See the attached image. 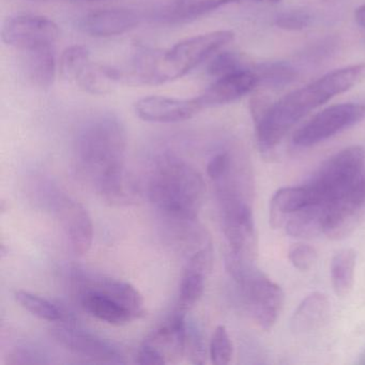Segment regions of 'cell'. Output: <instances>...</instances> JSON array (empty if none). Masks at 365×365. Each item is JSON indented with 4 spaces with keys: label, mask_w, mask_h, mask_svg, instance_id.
<instances>
[{
    "label": "cell",
    "mask_w": 365,
    "mask_h": 365,
    "mask_svg": "<svg viewBox=\"0 0 365 365\" xmlns=\"http://www.w3.org/2000/svg\"><path fill=\"white\" fill-rule=\"evenodd\" d=\"M125 125L112 113L91 117L78 130V165L106 202H118L129 193L133 179L125 168Z\"/></svg>",
    "instance_id": "6da1fadb"
},
{
    "label": "cell",
    "mask_w": 365,
    "mask_h": 365,
    "mask_svg": "<svg viewBox=\"0 0 365 365\" xmlns=\"http://www.w3.org/2000/svg\"><path fill=\"white\" fill-rule=\"evenodd\" d=\"M365 78V63L334 70L275 102L256 119L260 150H271L305 115L341 95Z\"/></svg>",
    "instance_id": "7a4b0ae2"
},
{
    "label": "cell",
    "mask_w": 365,
    "mask_h": 365,
    "mask_svg": "<svg viewBox=\"0 0 365 365\" xmlns=\"http://www.w3.org/2000/svg\"><path fill=\"white\" fill-rule=\"evenodd\" d=\"M234 38L232 31H217L187 38L166 51L140 48L136 51L128 73L130 81L160 85L178 80L215 56Z\"/></svg>",
    "instance_id": "3957f363"
},
{
    "label": "cell",
    "mask_w": 365,
    "mask_h": 365,
    "mask_svg": "<svg viewBox=\"0 0 365 365\" xmlns=\"http://www.w3.org/2000/svg\"><path fill=\"white\" fill-rule=\"evenodd\" d=\"M148 194L155 208L172 223L195 222L204 205L206 185L194 166L166 153L155 160Z\"/></svg>",
    "instance_id": "277c9868"
},
{
    "label": "cell",
    "mask_w": 365,
    "mask_h": 365,
    "mask_svg": "<svg viewBox=\"0 0 365 365\" xmlns=\"http://www.w3.org/2000/svg\"><path fill=\"white\" fill-rule=\"evenodd\" d=\"M72 288L81 307L89 315L114 326L135 319L145 307L140 292L128 282L76 269Z\"/></svg>",
    "instance_id": "5b68a950"
},
{
    "label": "cell",
    "mask_w": 365,
    "mask_h": 365,
    "mask_svg": "<svg viewBox=\"0 0 365 365\" xmlns=\"http://www.w3.org/2000/svg\"><path fill=\"white\" fill-rule=\"evenodd\" d=\"M228 252L225 267L236 284L241 301L251 317L264 330H270L283 309L284 292L254 264Z\"/></svg>",
    "instance_id": "8992f818"
},
{
    "label": "cell",
    "mask_w": 365,
    "mask_h": 365,
    "mask_svg": "<svg viewBox=\"0 0 365 365\" xmlns=\"http://www.w3.org/2000/svg\"><path fill=\"white\" fill-rule=\"evenodd\" d=\"M365 150L350 146L329 158L303 185L309 202L327 204L347 191L364 176Z\"/></svg>",
    "instance_id": "52a82bcc"
},
{
    "label": "cell",
    "mask_w": 365,
    "mask_h": 365,
    "mask_svg": "<svg viewBox=\"0 0 365 365\" xmlns=\"http://www.w3.org/2000/svg\"><path fill=\"white\" fill-rule=\"evenodd\" d=\"M222 228L230 253L255 262L258 251L257 232L251 202L228 200L219 202Z\"/></svg>",
    "instance_id": "ba28073f"
},
{
    "label": "cell",
    "mask_w": 365,
    "mask_h": 365,
    "mask_svg": "<svg viewBox=\"0 0 365 365\" xmlns=\"http://www.w3.org/2000/svg\"><path fill=\"white\" fill-rule=\"evenodd\" d=\"M365 117V106L356 103L336 104L322 110L294 134L296 146H315L339 132L352 127Z\"/></svg>",
    "instance_id": "9c48e42d"
},
{
    "label": "cell",
    "mask_w": 365,
    "mask_h": 365,
    "mask_svg": "<svg viewBox=\"0 0 365 365\" xmlns=\"http://www.w3.org/2000/svg\"><path fill=\"white\" fill-rule=\"evenodd\" d=\"M58 37L56 23L46 16L36 14H19L8 18L1 29L4 43L21 52L53 46Z\"/></svg>",
    "instance_id": "30bf717a"
},
{
    "label": "cell",
    "mask_w": 365,
    "mask_h": 365,
    "mask_svg": "<svg viewBox=\"0 0 365 365\" xmlns=\"http://www.w3.org/2000/svg\"><path fill=\"white\" fill-rule=\"evenodd\" d=\"M51 334L66 349L95 362L106 364L125 363L123 352L114 344L88 331L76 328L72 322H59L51 329Z\"/></svg>",
    "instance_id": "8fae6325"
},
{
    "label": "cell",
    "mask_w": 365,
    "mask_h": 365,
    "mask_svg": "<svg viewBox=\"0 0 365 365\" xmlns=\"http://www.w3.org/2000/svg\"><path fill=\"white\" fill-rule=\"evenodd\" d=\"M213 266L212 243L194 252L187 257V266L179 286L176 312L187 315L202 299L207 277Z\"/></svg>",
    "instance_id": "7c38bea8"
},
{
    "label": "cell",
    "mask_w": 365,
    "mask_h": 365,
    "mask_svg": "<svg viewBox=\"0 0 365 365\" xmlns=\"http://www.w3.org/2000/svg\"><path fill=\"white\" fill-rule=\"evenodd\" d=\"M55 213L71 251L78 256L85 255L91 250L93 239V222L88 211L80 202L63 196L55 204Z\"/></svg>",
    "instance_id": "4fadbf2b"
},
{
    "label": "cell",
    "mask_w": 365,
    "mask_h": 365,
    "mask_svg": "<svg viewBox=\"0 0 365 365\" xmlns=\"http://www.w3.org/2000/svg\"><path fill=\"white\" fill-rule=\"evenodd\" d=\"M202 110L197 99L151 96L138 100L134 104L136 116L147 123H178L193 118Z\"/></svg>",
    "instance_id": "5bb4252c"
},
{
    "label": "cell",
    "mask_w": 365,
    "mask_h": 365,
    "mask_svg": "<svg viewBox=\"0 0 365 365\" xmlns=\"http://www.w3.org/2000/svg\"><path fill=\"white\" fill-rule=\"evenodd\" d=\"M326 205L324 235L337 238L354 226L365 207V175L347 191Z\"/></svg>",
    "instance_id": "9a60e30c"
},
{
    "label": "cell",
    "mask_w": 365,
    "mask_h": 365,
    "mask_svg": "<svg viewBox=\"0 0 365 365\" xmlns=\"http://www.w3.org/2000/svg\"><path fill=\"white\" fill-rule=\"evenodd\" d=\"M143 21L140 12L129 8H112L89 12L81 19L78 27L91 37L110 38L136 29Z\"/></svg>",
    "instance_id": "2e32d148"
},
{
    "label": "cell",
    "mask_w": 365,
    "mask_h": 365,
    "mask_svg": "<svg viewBox=\"0 0 365 365\" xmlns=\"http://www.w3.org/2000/svg\"><path fill=\"white\" fill-rule=\"evenodd\" d=\"M260 84L257 72L247 69L215 78V82L195 97L202 110L213 106H225L237 101L253 91Z\"/></svg>",
    "instance_id": "e0dca14e"
},
{
    "label": "cell",
    "mask_w": 365,
    "mask_h": 365,
    "mask_svg": "<svg viewBox=\"0 0 365 365\" xmlns=\"http://www.w3.org/2000/svg\"><path fill=\"white\" fill-rule=\"evenodd\" d=\"M185 339H187V315L175 313L170 319L153 330L143 341L157 352L165 364L181 360L185 356Z\"/></svg>",
    "instance_id": "ac0fdd59"
},
{
    "label": "cell",
    "mask_w": 365,
    "mask_h": 365,
    "mask_svg": "<svg viewBox=\"0 0 365 365\" xmlns=\"http://www.w3.org/2000/svg\"><path fill=\"white\" fill-rule=\"evenodd\" d=\"M21 53V66L26 80L37 88H51L56 78V57L53 46L31 48Z\"/></svg>",
    "instance_id": "d6986e66"
},
{
    "label": "cell",
    "mask_w": 365,
    "mask_h": 365,
    "mask_svg": "<svg viewBox=\"0 0 365 365\" xmlns=\"http://www.w3.org/2000/svg\"><path fill=\"white\" fill-rule=\"evenodd\" d=\"M331 304L322 292H313L303 299L290 320V329L296 334L313 332L328 322Z\"/></svg>",
    "instance_id": "ffe728a7"
},
{
    "label": "cell",
    "mask_w": 365,
    "mask_h": 365,
    "mask_svg": "<svg viewBox=\"0 0 365 365\" xmlns=\"http://www.w3.org/2000/svg\"><path fill=\"white\" fill-rule=\"evenodd\" d=\"M125 81L123 70L101 65L89 59L78 72L72 83L91 95H106L112 93L117 85Z\"/></svg>",
    "instance_id": "44dd1931"
},
{
    "label": "cell",
    "mask_w": 365,
    "mask_h": 365,
    "mask_svg": "<svg viewBox=\"0 0 365 365\" xmlns=\"http://www.w3.org/2000/svg\"><path fill=\"white\" fill-rule=\"evenodd\" d=\"M237 1L238 0H172L159 10L157 19L168 24H185Z\"/></svg>",
    "instance_id": "7402d4cb"
},
{
    "label": "cell",
    "mask_w": 365,
    "mask_h": 365,
    "mask_svg": "<svg viewBox=\"0 0 365 365\" xmlns=\"http://www.w3.org/2000/svg\"><path fill=\"white\" fill-rule=\"evenodd\" d=\"M309 202V194L303 185L279 189L271 198L269 211L271 226L283 228L286 220Z\"/></svg>",
    "instance_id": "603a6c76"
},
{
    "label": "cell",
    "mask_w": 365,
    "mask_h": 365,
    "mask_svg": "<svg viewBox=\"0 0 365 365\" xmlns=\"http://www.w3.org/2000/svg\"><path fill=\"white\" fill-rule=\"evenodd\" d=\"M16 302L36 317L50 322H72L73 317L66 309L55 304L52 301L31 294L25 290H18L14 294Z\"/></svg>",
    "instance_id": "cb8c5ba5"
},
{
    "label": "cell",
    "mask_w": 365,
    "mask_h": 365,
    "mask_svg": "<svg viewBox=\"0 0 365 365\" xmlns=\"http://www.w3.org/2000/svg\"><path fill=\"white\" fill-rule=\"evenodd\" d=\"M356 253L352 249H344L333 256L331 262V281L336 296L345 297L351 292L354 283Z\"/></svg>",
    "instance_id": "d4e9b609"
},
{
    "label": "cell",
    "mask_w": 365,
    "mask_h": 365,
    "mask_svg": "<svg viewBox=\"0 0 365 365\" xmlns=\"http://www.w3.org/2000/svg\"><path fill=\"white\" fill-rule=\"evenodd\" d=\"M91 58V52L85 46H72L66 48L59 63L61 76L71 83L78 71H80L81 68Z\"/></svg>",
    "instance_id": "484cf974"
},
{
    "label": "cell",
    "mask_w": 365,
    "mask_h": 365,
    "mask_svg": "<svg viewBox=\"0 0 365 365\" xmlns=\"http://www.w3.org/2000/svg\"><path fill=\"white\" fill-rule=\"evenodd\" d=\"M209 352L213 364H230L234 354V346L225 326H217L215 328L211 337Z\"/></svg>",
    "instance_id": "4316f807"
},
{
    "label": "cell",
    "mask_w": 365,
    "mask_h": 365,
    "mask_svg": "<svg viewBox=\"0 0 365 365\" xmlns=\"http://www.w3.org/2000/svg\"><path fill=\"white\" fill-rule=\"evenodd\" d=\"M247 69L249 68L241 55L234 52H222L215 55L207 70L211 76L219 78Z\"/></svg>",
    "instance_id": "83f0119b"
},
{
    "label": "cell",
    "mask_w": 365,
    "mask_h": 365,
    "mask_svg": "<svg viewBox=\"0 0 365 365\" xmlns=\"http://www.w3.org/2000/svg\"><path fill=\"white\" fill-rule=\"evenodd\" d=\"M185 354L194 364H204L206 362V348L204 337L200 329L194 322L187 320V339H185Z\"/></svg>",
    "instance_id": "f1b7e54d"
},
{
    "label": "cell",
    "mask_w": 365,
    "mask_h": 365,
    "mask_svg": "<svg viewBox=\"0 0 365 365\" xmlns=\"http://www.w3.org/2000/svg\"><path fill=\"white\" fill-rule=\"evenodd\" d=\"M260 82L269 83L271 85L288 84L290 81L294 80V69L285 63H270V65L262 66L259 69L256 70Z\"/></svg>",
    "instance_id": "f546056e"
},
{
    "label": "cell",
    "mask_w": 365,
    "mask_h": 365,
    "mask_svg": "<svg viewBox=\"0 0 365 365\" xmlns=\"http://www.w3.org/2000/svg\"><path fill=\"white\" fill-rule=\"evenodd\" d=\"M288 258L294 268L300 271H307L311 269L317 260V252L311 245L298 243L290 247Z\"/></svg>",
    "instance_id": "4dcf8cb0"
},
{
    "label": "cell",
    "mask_w": 365,
    "mask_h": 365,
    "mask_svg": "<svg viewBox=\"0 0 365 365\" xmlns=\"http://www.w3.org/2000/svg\"><path fill=\"white\" fill-rule=\"evenodd\" d=\"M309 14L301 11L285 12L279 14L275 19V24L279 29H287V31H299L305 29L309 24Z\"/></svg>",
    "instance_id": "1f68e13d"
},
{
    "label": "cell",
    "mask_w": 365,
    "mask_h": 365,
    "mask_svg": "<svg viewBox=\"0 0 365 365\" xmlns=\"http://www.w3.org/2000/svg\"><path fill=\"white\" fill-rule=\"evenodd\" d=\"M232 159V153L230 151H220L211 158L207 165V174L212 182L221 178L227 172Z\"/></svg>",
    "instance_id": "d6a6232c"
},
{
    "label": "cell",
    "mask_w": 365,
    "mask_h": 365,
    "mask_svg": "<svg viewBox=\"0 0 365 365\" xmlns=\"http://www.w3.org/2000/svg\"><path fill=\"white\" fill-rule=\"evenodd\" d=\"M9 364H42L46 361L37 352L29 349H16L8 356Z\"/></svg>",
    "instance_id": "836d02e7"
},
{
    "label": "cell",
    "mask_w": 365,
    "mask_h": 365,
    "mask_svg": "<svg viewBox=\"0 0 365 365\" xmlns=\"http://www.w3.org/2000/svg\"><path fill=\"white\" fill-rule=\"evenodd\" d=\"M354 18H356V23H358L362 29H365V5L361 6V7H359L358 9L356 10Z\"/></svg>",
    "instance_id": "e575fe53"
},
{
    "label": "cell",
    "mask_w": 365,
    "mask_h": 365,
    "mask_svg": "<svg viewBox=\"0 0 365 365\" xmlns=\"http://www.w3.org/2000/svg\"><path fill=\"white\" fill-rule=\"evenodd\" d=\"M256 1H259V3L277 4L279 3L281 0H256Z\"/></svg>",
    "instance_id": "d590c367"
},
{
    "label": "cell",
    "mask_w": 365,
    "mask_h": 365,
    "mask_svg": "<svg viewBox=\"0 0 365 365\" xmlns=\"http://www.w3.org/2000/svg\"><path fill=\"white\" fill-rule=\"evenodd\" d=\"M359 364L365 365V349L363 350L362 354L360 356V360H359Z\"/></svg>",
    "instance_id": "8d00e7d4"
},
{
    "label": "cell",
    "mask_w": 365,
    "mask_h": 365,
    "mask_svg": "<svg viewBox=\"0 0 365 365\" xmlns=\"http://www.w3.org/2000/svg\"><path fill=\"white\" fill-rule=\"evenodd\" d=\"M83 1H91V3H95V1H110V0H83Z\"/></svg>",
    "instance_id": "74e56055"
}]
</instances>
